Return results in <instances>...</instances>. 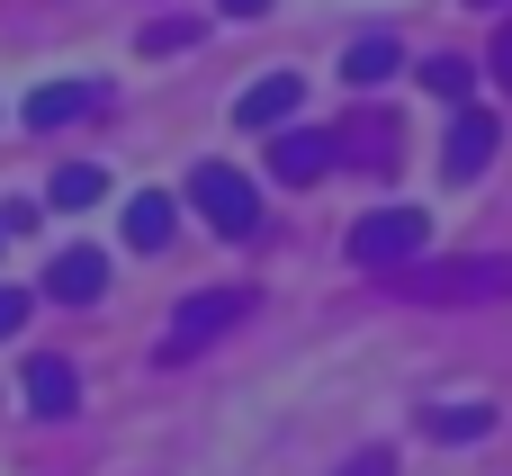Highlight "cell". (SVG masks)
I'll return each mask as SVG.
<instances>
[{
	"instance_id": "cell-8",
	"label": "cell",
	"mask_w": 512,
	"mask_h": 476,
	"mask_svg": "<svg viewBox=\"0 0 512 476\" xmlns=\"http://www.w3.org/2000/svg\"><path fill=\"white\" fill-rule=\"evenodd\" d=\"M99 288H108V261H99L90 243H81V252H54V270H45V297H54V306H90Z\"/></svg>"
},
{
	"instance_id": "cell-1",
	"label": "cell",
	"mask_w": 512,
	"mask_h": 476,
	"mask_svg": "<svg viewBox=\"0 0 512 476\" xmlns=\"http://www.w3.org/2000/svg\"><path fill=\"white\" fill-rule=\"evenodd\" d=\"M396 297L414 306H477V297H512V261H423V270H387Z\"/></svg>"
},
{
	"instance_id": "cell-9",
	"label": "cell",
	"mask_w": 512,
	"mask_h": 476,
	"mask_svg": "<svg viewBox=\"0 0 512 476\" xmlns=\"http://www.w3.org/2000/svg\"><path fill=\"white\" fill-rule=\"evenodd\" d=\"M90 108H99V81H45V90L27 99V126L54 135V126H72V117H90Z\"/></svg>"
},
{
	"instance_id": "cell-4",
	"label": "cell",
	"mask_w": 512,
	"mask_h": 476,
	"mask_svg": "<svg viewBox=\"0 0 512 476\" xmlns=\"http://www.w3.org/2000/svg\"><path fill=\"white\" fill-rule=\"evenodd\" d=\"M333 162H342V135H324V126H270V180L279 189H306Z\"/></svg>"
},
{
	"instance_id": "cell-16",
	"label": "cell",
	"mask_w": 512,
	"mask_h": 476,
	"mask_svg": "<svg viewBox=\"0 0 512 476\" xmlns=\"http://www.w3.org/2000/svg\"><path fill=\"white\" fill-rule=\"evenodd\" d=\"M468 81H477V72H468L459 54H432V63H423V90H432V99H468Z\"/></svg>"
},
{
	"instance_id": "cell-21",
	"label": "cell",
	"mask_w": 512,
	"mask_h": 476,
	"mask_svg": "<svg viewBox=\"0 0 512 476\" xmlns=\"http://www.w3.org/2000/svg\"><path fill=\"white\" fill-rule=\"evenodd\" d=\"M216 9H225V18H261L270 0H216Z\"/></svg>"
},
{
	"instance_id": "cell-3",
	"label": "cell",
	"mask_w": 512,
	"mask_h": 476,
	"mask_svg": "<svg viewBox=\"0 0 512 476\" xmlns=\"http://www.w3.org/2000/svg\"><path fill=\"white\" fill-rule=\"evenodd\" d=\"M423 243H432V225H423L414 207H378V216H360V225H351V261H360V270H378V279H387V270H405Z\"/></svg>"
},
{
	"instance_id": "cell-13",
	"label": "cell",
	"mask_w": 512,
	"mask_h": 476,
	"mask_svg": "<svg viewBox=\"0 0 512 476\" xmlns=\"http://www.w3.org/2000/svg\"><path fill=\"white\" fill-rule=\"evenodd\" d=\"M99 198H108V171H99V162H63V171H54V207L81 216V207H99Z\"/></svg>"
},
{
	"instance_id": "cell-10",
	"label": "cell",
	"mask_w": 512,
	"mask_h": 476,
	"mask_svg": "<svg viewBox=\"0 0 512 476\" xmlns=\"http://www.w3.org/2000/svg\"><path fill=\"white\" fill-rule=\"evenodd\" d=\"M27 405H36L45 423H63V414L81 405V378H72V360H54V351H45V360H27Z\"/></svg>"
},
{
	"instance_id": "cell-17",
	"label": "cell",
	"mask_w": 512,
	"mask_h": 476,
	"mask_svg": "<svg viewBox=\"0 0 512 476\" xmlns=\"http://www.w3.org/2000/svg\"><path fill=\"white\" fill-rule=\"evenodd\" d=\"M27 306H36V297H27V288H0V342H9V333H18V324H27Z\"/></svg>"
},
{
	"instance_id": "cell-7",
	"label": "cell",
	"mask_w": 512,
	"mask_h": 476,
	"mask_svg": "<svg viewBox=\"0 0 512 476\" xmlns=\"http://www.w3.org/2000/svg\"><path fill=\"white\" fill-rule=\"evenodd\" d=\"M495 162V117L486 108H459V126H450V144H441V171L450 180H477Z\"/></svg>"
},
{
	"instance_id": "cell-18",
	"label": "cell",
	"mask_w": 512,
	"mask_h": 476,
	"mask_svg": "<svg viewBox=\"0 0 512 476\" xmlns=\"http://www.w3.org/2000/svg\"><path fill=\"white\" fill-rule=\"evenodd\" d=\"M0 234H36V198H9L0 207Z\"/></svg>"
},
{
	"instance_id": "cell-5",
	"label": "cell",
	"mask_w": 512,
	"mask_h": 476,
	"mask_svg": "<svg viewBox=\"0 0 512 476\" xmlns=\"http://www.w3.org/2000/svg\"><path fill=\"white\" fill-rule=\"evenodd\" d=\"M252 297H234V288H198V297H180V324H171V360H189L198 342H216L234 315H243Z\"/></svg>"
},
{
	"instance_id": "cell-6",
	"label": "cell",
	"mask_w": 512,
	"mask_h": 476,
	"mask_svg": "<svg viewBox=\"0 0 512 476\" xmlns=\"http://www.w3.org/2000/svg\"><path fill=\"white\" fill-rule=\"evenodd\" d=\"M297 108H306V72H261V81H252V90H243V108H234V117H243V126H261V135H270V126H288V117H297Z\"/></svg>"
},
{
	"instance_id": "cell-15",
	"label": "cell",
	"mask_w": 512,
	"mask_h": 476,
	"mask_svg": "<svg viewBox=\"0 0 512 476\" xmlns=\"http://www.w3.org/2000/svg\"><path fill=\"white\" fill-rule=\"evenodd\" d=\"M198 36H207V18H153L144 27V54H189Z\"/></svg>"
},
{
	"instance_id": "cell-14",
	"label": "cell",
	"mask_w": 512,
	"mask_h": 476,
	"mask_svg": "<svg viewBox=\"0 0 512 476\" xmlns=\"http://www.w3.org/2000/svg\"><path fill=\"white\" fill-rule=\"evenodd\" d=\"M495 414L486 405H432V441H486Z\"/></svg>"
},
{
	"instance_id": "cell-22",
	"label": "cell",
	"mask_w": 512,
	"mask_h": 476,
	"mask_svg": "<svg viewBox=\"0 0 512 476\" xmlns=\"http://www.w3.org/2000/svg\"><path fill=\"white\" fill-rule=\"evenodd\" d=\"M477 9H504V0H477Z\"/></svg>"
},
{
	"instance_id": "cell-20",
	"label": "cell",
	"mask_w": 512,
	"mask_h": 476,
	"mask_svg": "<svg viewBox=\"0 0 512 476\" xmlns=\"http://www.w3.org/2000/svg\"><path fill=\"white\" fill-rule=\"evenodd\" d=\"M486 63H495V81L512 90V18H504V36H495V54H486Z\"/></svg>"
},
{
	"instance_id": "cell-19",
	"label": "cell",
	"mask_w": 512,
	"mask_h": 476,
	"mask_svg": "<svg viewBox=\"0 0 512 476\" xmlns=\"http://www.w3.org/2000/svg\"><path fill=\"white\" fill-rule=\"evenodd\" d=\"M342 476H396V459H387V450H360V459H351Z\"/></svg>"
},
{
	"instance_id": "cell-2",
	"label": "cell",
	"mask_w": 512,
	"mask_h": 476,
	"mask_svg": "<svg viewBox=\"0 0 512 476\" xmlns=\"http://www.w3.org/2000/svg\"><path fill=\"white\" fill-rule=\"evenodd\" d=\"M189 207H198L225 243H252V234H261V189H252L234 162H198V171H189Z\"/></svg>"
},
{
	"instance_id": "cell-12",
	"label": "cell",
	"mask_w": 512,
	"mask_h": 476,
	"mask_svg": "<svg viewBox=\"0 0 512 476\" xmlns=\"http://www.w3.org/2000/svg\"><path fill=\"white\" fill-rule=\"evenodd\" d=\"M396 63H405V54H396V36H360V45L342 54V81H351V90H378Z\"/></svg>"
},
{
	"instance_id": "cell-23",
	"label": "cell",
	"mask_w": 512,
	"mask_h": 476,
	"mask_svg": "<svg viewBox=\"0 0 512 476\" xmlns=\"http://www.w3.org/2000/svg\"><path fill=\"white\" fill-rule=\"evenodd\" d=\"M0 243H9V234H0Z\"/></svg>"
},
{
	"instance_id": "cell-11",
	"label": "cell",
	"mask_w": 512,
	"mask_h": 476,
	"mask_svg": "<svg viewBox=\"0 0 512 476\" xmlns=\"http://www.w3.org/2000/svg\"><path fill=\"white\" fill-rule=\"evenodd\" d=\"M171 225H180V198H162V189L126 198V243H135V252H162V243H171Z\"/></svg>"
}]
</instances>
